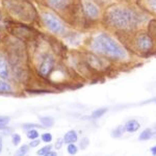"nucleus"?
I'll return each instance as SVG.
<instances>
[{
	"instance_id": "nucleus-1",
	"label": "nucleus",
	"mask_w": 156,
	"mask_h": 156,
	"mask_svg": "<svg viewBox=\"0 0 156 156\" xmlns=\"http://www.w3.org/2000/svg\"><path fill=\"white\" fill-rule=\"evenodd\" d=\"M107 21L110 25L121 30H131L140 23L138 16L126 7L114 6L107 12Z\"/></svg>"
},
{
	"instance_id": "nucleus-2",
	"label": "nucleus",
	"mask_w": 156,
	"mask_h": 156,
	"mask_svg": "<svg viewBox=\"0 0 156 156\" xmlns=\"http://www.w3.org/2000/svg\"><path fill=\"white\" fill-rule=\"evenodd\" d=\"M92 48L98 54L104 55L112 59H123L126 57L125 50L115 40L104 34H99L93 40Z\"/></svg>"
},
{
	"instance_id": "nucleus-3",
	"label": "nucleus",
	"mask_w": 156,
	"mask_h": 156,
	"mask_svg": "<svg viewBox=\"0 0 156 156\" xmlns=\"http://www.w3.org/2000/svg\"><path fill=\"white\" fill-rule=\"evenodd\" d=\"M43 21H44L45 25H46L52 32L62 34V32L64 31V26H62L60 20L58 18H56L54 15L50 14V12H45V14H43Z\"/></svg>"
},
{
	"instance_id": "nucleus-4",
	"label": "nucleus",
	"mask_w": 156,
	"mask_h": 156,
	"mask_svg": "<svg viewBox=\"0 0 156 156\" xmlns=\"http://www.w3.org/2000/svg\"><path fill=\"white\" fill-rule=\"evenodd\" d=\"M135 45L140 51H144V52H147L149 50L152 49L153 47V41L151 39V37L149 34H140L137 37H136V41H135Z\"/></svg>"
},
{
	"instance_id": "nucleus-5",
	"label": "nucleus",
	"mask_w": 156,
	"mask_h": 156,
	"mask_svg": "<svg viewBox=\"0 0 156 156\" xmlns=\"http://www.w3.org/2000/svg\"><path fill=\"white\" fill-rule=\"evenodd\" d=\"M54 68V59L51 55H46L44 59L42 60L41 66H40V74L44 77H47L50 75Z\"/></svg>"
},
{
	"instance_id": "nucleus-6",
	"label": "nucleus",
	"mask_w": 156,
	"mask_h": 156,
	"mask_svg": "<svg viewBox=\"0 0 156 156\" xmlns=\"http://www.w3.org/2000/svg\"><path fill=\"white\" fill-rule=\"evenodd\" d=\"M84 12L90 19H96L99 16V9L92 2H85L84 3Z\"/></svg>"
},
{
	"instance_id": "nucleus-7",
	"label": "nucleus",
	"mask_w": 156,
	"mask_h": 156,
	"mask_svg": "<svg viewBox=\"0 0 156 156\" xmlns=\"http://www.w3.org/2000/svg\"><path fill=\"white\" fill-rule=\"evenodd\" d=\"M9 65H7L6 59L0 54V77L2 79H6L9 78Z\"/></svg>"
},
{
	"instance_id": "nucleus-8",
	"label": "nucleus",
	"mask_w": 156,
	"mask_h": 156,
	"mask_svg": "<svg viewBox=\"0 0 156 156\" xmlns=\"http://www.w3.org/2000/svg\"><path fill=\"white\" fill-rule=\"evenodd\" d=\"M140 125L136 120H129L128 122L125 124V130L129 133H134L140 129Z\"/></svg>"
},
{
	"instance_id": "nucleus-9",
	"label": "nucleus",
	"mask_w": 156,
	"mask_h": 156,
	"mask_svg": "<svg viewBox=\"0 0 156 156\" xmlns=\"http://www.w3.org/2000/svg\"><path fill=\"white\" fill-rule=\"evenodd\" d=\"M77 140V133L75 130H69L64 136L65 144H72Z\"/></svg>"
},
{
	"instance_id": "nucleus-10",
	"label": "nucleus",
	"mask_w": 156,
	"mask_h": 156,
	"mask_svg": "<svg viewBox=\"0 0 156 156\" xmlns=\"http://www.w3.org/2000/svg\"><path fill=\"white\" fill-rule=\"evenodd\" d=\"M153 137H156V132H153L152 129L148 128V129H145L144 131L140 133V135L138 138H140V140H148Z\"/></svg>"
},
{
	"instance_id": "nucleus-11",
	"label": "nucleus",
	"mask_w": 156,
	"mask_h": 156,
	"mask_svg": "<svg viewBox=\"0 0 156 156\" xmlns=\"http://www.w3.org/2000/svg\"><path fill=\"white\" fill-rule=\"evenodd\" d=\"M89 62L90 64V66H93L98 70H100L103 68V62H101V59H100L99 57L95 56V55H90L89 57Z\"/></svg>"
},
{
	"instance_id": "nucleus-12",
	"label": "nucleus",
	"mask_w": 156,
	"mask_h": 156,
	"mask_svg": "<svg viewBox=\"0 0 156 156\" xmlns=\"http://www.w3.org/2000/svg\"><path fill=\"white\" fill-rule=\"evenodd\" d=\"M48 2L54 9H62L67 5L69 0H48Z\"/></svg>"
},
{
	"instance_id": "nucleus-13",
	"label": "nucleus",
	"mask_w": 156,
	"mask_h": 156,
	"mask_svg": "<svg viewBox=\"0 0 156 156\" xmlns=\"http://www.w3.org/2000/svg\"><path fill=\"white\" fill-rule=\"evenodd\" d=\"M40 121H41L42 125L44 127H51L54 124V120L51 117H41Z\"/></svg>"
},
{
	"instance_id": "nucleus-14",
	"label": "nucleus",
	"mask_w": 156,
	"mask_h": 156,
	"mask_svg": "<svg viewBox=\"0 0 156 156\" xmlns=\"http://www.w3.org/2000/svg\"><path fill=\"white\" fill-rule=\"evenodd\" d=\"M106 112H107V108H105V107L99 108V109H96L93 112L92 117L94 118V119H99L102 115H104V114H106Z\"/></svg>"
},
{
	"instance_id": "nucleus-15",
	"label": "nucleus",
	"mask_w": 156,
	"mask_h": 156,
	"mask_svg": "<svg viewBox=\"0 0 156 156\" xmlns=\"http://www.w3.org/2000/svg\"><path fill=\"white\" fill-rule=\"evenodd\" d=\"M12 87L7 82L0 80V93H11Z\"/></svg>"
},
{
	"instance_id": "nucleus-16",
	"label": "nucleus",
	"mask_w": 156,
	"mask_h": 156,
	"mask_svg": "<svg viewBox=\"0 0 156 156\" xmlns=\"http://www.w3.org/2000/svg\"><path fill=\"white\" fill-rule=\"evenodd\" d=\"M124 131H125V126H122V125H121V126L117 127L114 131L112 132V135L114 137H120V136H122V135H123Z\"/></svg>"
},
{
	"instance_id": "nucleus-17",
	"label": "nucleus",
	"mask_w": 156,
	"mask_h": 156,
	"mask_svg": "<svg viewBox=\"0 0 156 156\" xmlns=\"http://www.w3.org/2000/svg\"><path fill=\"white\" fill-rule=\"evenodd\" d=\"M26 135H27V137H28L29 140H36V138L39 137V132H37L36 129L31 128V129L27 130Z\"/></svg>"
},
{
	"instance_id": "nucleus-18",
	"label": "nucleus",
	"mask_w": 156,
	"mask_h": 156,
	"mask_svg": "<svg viewBox=\"0 0 156 156\" xmlns=\"http://www.w3.org/2000/svg\"><path fill=\"white\" fill-rule=\"evenodd\" d=\"M51 149H52V147L50 145L45 146V147L41 148V149L37 151V154H39V155H43V156H46L47 154H48L49 151H51Z\"/></svg>"
},
{
	"instance_id": "nucleus-19",
	"label": "nucleus",
	"mask_w": 156,
	"mask_h": 156,
	"mask_svg": "<svg viewBox=\"0 0 156 156\" xmlns=\"http://www.w3.org/2000/svg\"><path fill=\"white\" fill-rule=\"evenodd\" d=\"M29 147H30V146L23 145V146H22V147H20V148H19V150L16 152V154H17V155H25L27 152H28Z\"/></svg>"
},
{
	"instance_id": "nucleus-20",
	"label": "nucleus",
	"mask_w": 156,
	"mask_h": 156,
	"mask_svg": "<svg viewBox=\"0 0 156 156\" xmlns=\"http://www.w3.org/2000/svg\"><path fill=\"white\" fill-rule=\"evenodd\" d=\"M67 151L69 154L71 155H74L77 153V147L74 145V143H72V144H68V148H67Z\"/></svg>"
},
{
	"instance_id": "nucleus-21",
	"label": "nucleus",
	"mask_w": 156,
	"mask_h": 156,
	"mask_svg": "<svg viewBox=\"0 0 156 156\" xmlns=\"http://www.w3.org/2000/svg\"><path fill=\"white\" fill-rule=\"evenodd\" d=\"M42 140L45 143H50L52 140V134L51 133H44V134H42Z\"/></svg>"
},
{
	"instance_id": "nucleus-22",
	"label": "nucleus",
	"mask_w": 156,
	"mask_h": 156,
	"mask_svg": "<svg viewBox=\"0 0 156 156\" xmlns=\"http://www.w3.org/2000/svg\"><path fill=\"white\" fill-rule=\"evenodd\" d=\"M12 144L15 146H18L20 144V142H21V136L18 134V133H15L14 135H12Z\"/></svg>"
},
{
	"instance_id": "nucleus-23",
	"label": "nucleus",
	"mask_w": 156,
	"mask_h": 156,
	"mask_svg": "<svg viewBox=\"0 0 156 156\" xmlns=\"http://www.w3.org/2000/svg\"><path fill=\"white\" fill-rule=\"evenodd\" d=\"M9 118H5V117H0V129L5 127V125L9 123Z\"/></svg>"
},
{
	"instance_id": "nucleus-24",
	"label": "nucleus",
	"mask_w": 156,
	"mask_h": 156,
	"mask_svg": "<svg viewBox=\"0 0 156 156\" xmlns=\"http://www.w3.org/2000/svg\"><path fill=\"white\" fill-rule=\"evenodd\" d=\"M89 140H87V137L82 138L81 142H80V147H81V149H85V148L87 147V145H89Z\"/></svg>"
},
{
	"instance_id": "nucleus-25",
	"label": "nucleus",
	"mask_w": 156,
	"mask_h": 156,
	"mask_svg": "<svg viewBox=\"0 0 156 156\" xmlns=\"http://www.w3.org/2000/svg\"><path fill=\"white\" fill-rule=\"evenodd\" d=\"M40 143H41V140H40L39 138H36V140H31V142H30L29 146L31 148H34V147H37V146L40 145Z\"/></svg>"
},
{
	"instance_id": "nucleus-26",
	"label": "nucleus",
	"mask_w": 156,
	"mask_h": 156,
	"mask_svg": "<svg viewBox=\"0 0 156 156\" xmlns=\"http://www.w3.org/2000/svg\"><path fill=\"white\" fill-rule=\"evenodd\" d=\"M64 143H65L64 138H58V140H56V143H55V148H56V149H60Z\"/></svg>"
},
{
	"instance_id": "nucleus-27",
	"label": "nucleus",
	"mask_w": 156,
	"mask_h": 156,
	"mask_svg": "<svg viewBox=\"0 0 156 156\" xmlns=\"http://www.w3.org/2000/svg\"><path fill=\"white\" fill-rule=\"evenodd\" d=\"M147 2L151 9L156 12V0H147Z\"/></svg>"
},
{
	"instance_id": "nucleus-28",
	"label": "nucleus",
	"mask_w": 156,
	"mask_h": 156,
	"mask_svg": "<svg viewBox=\"0 0 156 156\" xmlns=\"http://www.w3.org/2000/svg\"><path fill=\"white\" fill-rule=\"evenodd\" d=\"M23 127L25 128V129H31V128H37V127H40L39 125H36V124H25L23 125Z\"/></svg>"
},
{
	"instance_id": "nucleus-29",
	"label": "nucleus",
	"mask_w": 156,
	"mask_h": 156,
	"mask_svg": "<svg viewBox=\"0 0 156 156\" xmlns=\"http://www.w3.org/2000/svg\"><path fill=\"white\" fill-rule=\"evenodd\" d=\"M147 103H156V98H153V99L147 100V101H144L142 104H147Z\"/></svg>"
},
{
	"instance_id": "nucleus-30",
	"label": "nucleus",
	"mask_w": 156,
	"mask_h": 156,
	"mask_svg": "<svg viewBox=\"0 0 156 156\" xmlns=\"http://www.w3.org/2000/svg\"><path fill=\"white\" fill-rule=\"evenodd\" d=\"M151 152H152L153 155H156V146H154V147L151 148Z\"/></svg>"
},
{
	"instance_id": "nucleus-31",
	"label": "nucleus",
	"mask_w": 156,
	"mask_h": 156,
	"mask_svg": "<svg viewBox=\"0 0 156 156\" xmlns=\"http://www.w3.org/2000/svg\"><path fill=\"white\" fill-rule=\"evenodd\" d=\"M54 155H57L56 152H52V151H49L48 154H47L46 156H54Z\"/></svg>"
},
{
	"instance_id": "nucleus-32",
	"label": "nucleus",
	"mask_w": 156,
	"mask_h": 156,
	"mask_svg": "<svg viewBox=\"0 0 156 156\" xmlns=\"http://www.w3.org/2000/svg\"><path fill=\"white\" fill-rule=\"evenodd\" d=\"M2 151V138L0 137V153H1Z\"/></svg>"
}]
</instances>
